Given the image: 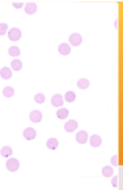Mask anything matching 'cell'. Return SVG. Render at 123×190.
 <instances>
[{"label":"cell","mask_w":123,"mask_h":190,"mask_svg":"<svg viewBox=\"0 0 123 190\" xmlns=\"http://www.w3.org/2000/svg\"><path fill=\"white\" fill-rule=\"evenodd\" d=\"M111 184L115 188L118 187V176H115L113 179H111Z\"/></svg>","instance_id":"cell-25"},{"label":"cell","mask_w":123,"mask_h":190,"mask_svg":"<svg viewBox=\"0 0 123 190\" xmlns=\"http://www.w3.org/2000/svg\"><path fill=\"white\" fill-rule=\"evenodd\" d=\"M69 42L74 46H78L82 43V37L79 33H72L69 37Z\"/></svg>","instance_id":"cell-3"},{"label":"cell","mask_w":123,"mask_h":190,"mask_svg":"<svg viewBox=\"0 0 123 190\" xmlns=\"http://www.w3.org/2000/svg\"><path fill=\"white\" fill-rule=\"evenodd\" d=\"M59 145V142L57 139L54 138H51L48 139L47 142V146L49 149L50 150H55Z\"/></svg>","instance_id":"cell-12"},{"label":"cell","mask_w":123,"mask_h":190,"mask_svg":"<svg viewBox=\"0 0 123 190\" xmlns=\"http://www.w3.org/2000/svg\"><path fill=\"white\" fill-rule=\"evenodd\" d=\"M34 100H35V101L37 104H43L45 101V96L43 94H41V93H39V94L35 95Z\"/></svg>","instance_id":"cell-22"},{"label":"cell","mask_w":123,"mask_h":190,"mask_svg":"<svg viewBox=\"0 0 123 190\" xmlns=\"http://www.w3.org/2000/svg\"><path fill=\"white\" fill-rule=\"evenodd\" d=\"M111 163L114 166H118V156L117 155H115L113 157H111Z\"/></svg>","instance_id":"cell-24"},{"label":"cell","mask_w":123,"mask_h":190,"mask_svg":"<svg viewBox=\"0 0 123 190\" xmlns=\"http://www.w3.org/2000/svg\"><path fill=\"white\" fill-rule=\"evenodd\" d=\"M68 114H69V111H68V110L67 109V108H60V109H59L58 111H57V116L59 119H61V120L65 119V118L67 117Z\"/></svg>","instance_id":"cell-15"},{"label":"cell","mask_w":123,"mask_h":190,"mask_svg":"<svg viewBox=\"0 0 123 190\" xmlns=\"http://www.w3.org/2000/svg\"><path fill=\"white\" fill-rule=\"evenodd\" d=\"M64 98L67 102H73V101H74L75 98H76V95H75V94L73 91H67L65 94Z\"/></svg>","instance_id":"cell-21"},{"label":"cell","mask_w":123,"mask_h":190,"mask_svg":"<svg viewBox=\"0 0 123 190\" xmlns=\"http://www.w3.org/2000/svg\"><path fill=\"white\" fill-rule=\"evenodd\" d=\"M42 113L38 110L33 111L30 114V119L32 122L33 123H38L42 120Z\"/></svg>","instance_id":"cell-6"},{"label":"cell","mask_w":123,"mask_h":190,"mask_svg":"<svg viewBox=\"0 0 123 190\" xmlns=\"http://www.w3.org/2000/svg\"><path fill=\"white\" fill-rule=\"evenodd\" d=\"M0 75H1V77L3 79L8 80L9 78H11V77H12V71H11V70L9 68L3 67L0 70Z\"/></svg>","instance_id":"cell-13"},{"label":"cell","mask_w":123,"mask_h":190,"mask_svg":"<svg viewBox=\"0 0 123 190\" xmlns=\"http://www.w3.org/2000/svg\"><path fill=\"white\" fill-rule=\"evenodd\" d=\"M8 30V25L6 23H0V36H3L5 34Z\"/></svg>","instance_id":"cell-23"},{"label":"cell","mask_w":123,"mask_h":190,"mask_svg":"<svg viewBox=\"0 0 123 190\" xmlns=\"http://www.w3.org/2000/svg\"><path fill=\"white\" fill-rule=\"evenodd\" d=\"M37 136V132H36L35 129L33 127H27L24 130V137L27 140L31 141L35 138Z\"/></svg>","instance_id":"cell-4"},{"label":"cell","mask_w":123,"mask_h":190,"mask_svg":"<svg viewBox=\"0 0 123 190\" xmlns=\"http://www.w3.org/2000/svg\"><path fill=\"white\" fill-rule=\"evenodd\" d=\"M37 10V4L34 2H28L25 5V13H27L29 15L34 14Z\"/></svg>","instance_id":"cell-10"},{"label":"cell","mask_w":123,"mask_h":190,"mask_svg":"<svg viewBox=\"0 0 123 190\" xmlns=\"http://www.w3.org/2000/svg\"><path fill=\"white\" fill-rule=\"evenodd\" d=\"M102 175H103L105 177H111V175H113L114 170H113V169L111 167V166L107 165V166H105V167L102 169Z\"/></svg>","instance_id":"cell-17"},{"label":"cell","mask_w":123,"mask_h":190,"mask_svg":"<svg viewBox=\"0 0 123 190\" xmlns=\"http://www.w3.org/2000/svg\"><path fill=\"white\" fill-rule=\"evenodd\" d=\"M88 134L85 131H81L76 134V140L80 144H85L88 141Z\"/></svg>","instance_id":"cell-7"},{"label":"cell","mask_w":123,"mask_h":190,"mask_svg":"<svg viewBox=\"0 0 123 190\" xmlns=\"http://www.w3.org/2000/svg\"><path fill=\"white\" fill-rule=\"evenodd\" d=\"M51 104L53 107H60L63 105V97L60 94H55L51 98Z\"/></svg>","instance_id":"cell-9"},{"label":"cell","mask_w":123,"mask_h":190,"mask_svg":"<svg viewBox=\"0 0 123 190\" xmlns=\"http://www.w3.org/2000/svg\"><path fill=\"white\" fill-rule=\"evenodd\" d=\"M21 31H20V29L16 28V27L12 28L8 33L9 39L12 41H18L21 38Z\"/></svg>","instance_id":"cell-2"},{"label":"cell","mask_w":123,"mask_h":190,"mask_svg":"<svg viewBox=\"0 0 123 190\" xmlns=\"http://www.w3.org/2000/svg\"><path fill=\"white\" fill-rule=\"evenodd\" d=\"M58 50L60 54L63 55V56H67V55H68L71 53V46L67 43H63L60 44L58 47Z\"/></svg>","instance_id":"cell-8"},{"label":"cell","mask_w":123,"mask_h":190,"mask_svg":"<svg viewBox=\"0 0 123 190\" xmlns=\"http://www.w3.org/2000/svg\"><path fill=\"white\" fill-rule=\"evenodd\" d=\"M11 66H12L13 70H14L19 71L21 70L22 66H23V63H22V62L20 60L15 59V60H13L11 62Z\"/></svg>","instance_id":"cell-18"},{"label":"cell","mask_w":123,"mask_h":190,"mask_svg":"<svg viewBox=\"0 0 123 190\" xmlns=\"http://www.w3.org/2000/svg\"><path fill=\"white\" fill-rule=\"evenodd\" d=\"M2 93H3V95L5 98H11V97L13 96L14 90L11 87H5L3 89Z\"/></svg>","instance_id":"cell-20"},{"label":"cell","mask_w":123,"mask_h":190,"mask_svg":"<svg viewBox=\"0 0 123 190\" xmlns=\"http://www.w3.org/2000/svg\"><path fill=\"white\" fill-rule=\"evenodd\" d=\"M78 127V124L75 120H70L64 124V129L66 131L71 133L74 131Z\"/></svg>","instance_id":"cell-5"},{"label":"cell","mask_w":123,"mask_h":190,"mask_svg":"<svg viewBox=\"0 0 123 190\" xmlns=\"http://www.w3.org/2000/svg\"><path fill=\"white\" fill-rule=\"evenodd\" d=\"M13 6L15 7V8H16V9H20L22 6H23V5H24V3H23V2H20V3H16V2H13Z\"/></svg>","instance_id":"cell-26"},{"label":"cell","mask_w":123,"mask_h":190,"mask_svg":"<svg viewBox=\"0 0 123 190\" xmlns=\"http://www.w3.org/2000/svg\"><path fill=\"white\" fill-rule=\"evenodd\" d=\"M9 54L12 56H18L20 55V50L19 47L13 46L9 49Z\"/></svg>","instance_id":"cell-19"},{"label":"cell","mask_w":123,"mask_h":190,"mask_svg":"<svg viewBox=\"0 0 123 190\" xmlns=\"http://www.w3.org/2000/svg\"><path fill=\"white\" fill-rule=\"evenodd\" d=\"M77 85L81 89H87L89 87V85H90V82L86 78H81V79H80L78 81Z\"/></svg>","instance_id":"cell-14"},{"label":"cell","mask_w":123,"mask_h":190,"mask_svg":"<svg viewBox=\"0 0 123 190\" xmlns=\"http://www.w3.org/2000/svg\"><path fill=\"white\" fill-rule=\"evenodd\" d=\"M1 155L2 157L7 158L9 157L10 156L13 155V149L9 147V146H4L2 149H1Z\"/></svg>","instance_id":"cell-16"},{"label":"cell","mask_w":123,"mask_h":190,"mask_svg":"<svg viewBox=\"0 0 123 190\" xmlns=\"http://www.w3.org/2000/svg\"><path fill=\"white\" fill-rule=\"evenodd\" d=\"M5 165H6V169L9 172H16L19 169V168H20V162H19V161L16 159L12 158V159H9L7 160Z\"/></svg>","instance_id":"cell-1"},{"label":"cell","mask_w":123,"mask_h":190,"mask_svg":"<svg viewBox=\"0 0 123 190\" xmlns=\"http://www.w3.org/2000/svg\"><path fill=\"white\" fill-rule=\"evenodd\" d=\"M102 138L100 137L99 135H97V134H93L90 138V144L94 148L99 147L102 144Z\"/></svg>","instance_id":"cell-11"}]
</instances>
